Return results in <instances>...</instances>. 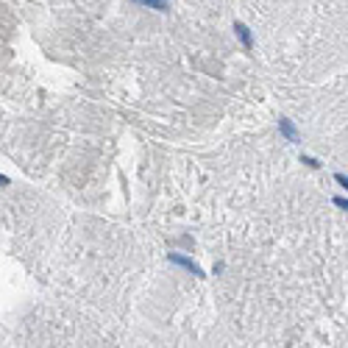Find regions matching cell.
<instances>
[{
  "instance_id": "obj_4",
  "label": "cell",
  "mask_w": 348,
  "mask_h": 348,
  "mask_svg": "<svg viewBox=\"0 0 348 348\" xmlns=\"http://www.w3.org/2000/svg\"><path fill=\"white\" fill-rule=\"evenodd\" d=\"M131 3H137V6H148V9H156V11H167V0H131Z\"/></svg>"
},
{
  "instance_id": "obj_5",
  "label": "cell",
  "mask_w": 348,
  "mask_h": 348,
  "mask_svg": "<svg viewBox=\"0 0 348 348\" xmlns=\"http://www.w3.org/2000/svg\"><path fill=\"white\" fill-rule=\"evenodd\" d=\"M334 181L343 187V190H348V175H343V173H334Z\"/></svg>"
},
{
  "instance_id": "obj_6",
  "label": "cell",
  "mask_w": 348,
  "mask_h": 348,
  "mask_svg": "<svg viewBox=\"0 0 348 348\" xmlns=\"http://www.w3.org/2000/svg\"><path fill=\"white\" fill-rule=\"evenodd\" d=\"M301 162L309 165V167H321V165H318V159H312V156H301Z\"/></svg>"
},
{
  "instance_id": "obj_3",
  "label": "cell",
  "mask_w": 348,
  "mask_h": 348,
  "mask_svg": "<svg viewBox=\"0 0 348 348\" xmlns=\"http://www.w3.org/2000/svg\"><path fill=\"white\" fill-rule=\"evenodd\" d=\"M278 128H281V134L287 137V142H298V131H296V125H293L287 117H281V120H278Z\"/></svg>"
},
{
  "instance_id": "obj_7",
  "label": "cell",
  "mask_w": 348,
  "mask_h": 348,
  "mask_svg": "<svg viewBox=\"0 0 348 348\" xmlns=\"http://www.w3.org/2000/svg\"><path fill=\"white\" fill-rule=\"evenodd\" d=\"M334 206H340V209H346L348 212V200L346 198H334Z\"/></svg>"
},
{
  "instance_id": "obj_1",
  "label": "cell",
  "mask_w": 348,
  "mask_h": 348,
  "mask_svg": "<svg viewBox=\"0 0 348 348\" xmlns=\"http://www.w3.org/2000/svg\"><path fill=\"white\" fill-rule=\"evenodd\" d=\"M170 262H173V265H181V268H187L192 276H203V268H200V265H195L192 259H187V256H181V253H170Z\"/></svg>"
},
{
  "instance_id": "obj_2",
  "label": "cell",
  "mask_w": 348,
  "mask_h": 348,
  "mask_svg": "<svg viewBox=\"0 0 348 348\" xmlns=\"http://www.w3.org/2000/svg\"><path fill=\"white\" fill-rule=\"evenodd\" d=\"M234 34L240 36V42H243L245 50H251V48H253V39H251V31H248V25H245V23H234Z\"/></svg>"
},
{
  "instance_id": "obj_8",
  "label": "cell",
  "mask_w": 348,
  "mask_h": 348,
  "mask_svg": "<svg viewBox=\"0 0 348 348\" xmlns=\"http://www.w3.org/2000/svg\"><path fill=\"white\" fill-rule=\"evenodd\" d=\"M0 187H9V175H0Z\"/></svg>"
}]
</instances>
